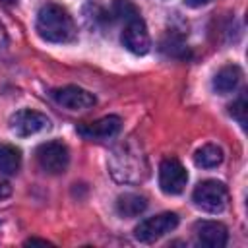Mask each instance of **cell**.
Segmentation results:
<instances>
[{"label":"cell","instance_id":"obj_1","mask_svg":"<svg viewBox=\"0 0 248 248\" xmlns=\"http://www.w3.org/2000/svg\"><path fill=\"white\" fill-rule=\"evenodd\" d=\"M112 16L124 23L122 29V45L132 54H147L151 46V39L147 33V25L140 16V10L128 0H116L112 6Z\"/></svg>","mask_w":248,"mask_h":248},{"label":"cell","instance_id":"obj_2","mask_svg":"<svg viewBox=\"0 0 248 248\" xmlns=\"http://www.w3.org/2000/svg\"><path fill=\"white\" fill-rule=\"evenodd\" d=\"M37 33L48 43H70L76 37V23L66 8L46 2L37 12Z\"/></svg>","mask_w":248,"mask_h":248},{"label":"cell","instance_id":"obj_3","mask_svg":"<svg viewBox=\"0 0 248 248\" xmlns=\"http://www.w3.org/2000/svg\"><path fill=\"white\" fill-rule=\"evenodd\" d=\"M194 203L207 213H221L227 207L229 192L219 180H203L192 192Z\"/></svg>","mask_w":248,"mask_h":248},{"label":"cell","instance_id":"obj_4","mask_svg":"<svg viewBox=\"0 0 248 248\" xmlns=\"http://www.w3.org/2000/svg\"><path fill=\"white\" fill-rule=\"evenodd\" d=\"M39 167L48 174H62L70 163V151L62 141H46L41 143L35 151Z\"/></svg>","mask_w":248,"mask_h":248},{"label":"cell","instance_id":"obj_5","mask_svg":"<svg viewBox=\"0 0 248 248\" xmlns=\"http://www.w3.org/2000/svg\"><path fill=\"white\" fill-rule=\"evenodd\" d=\"M176 225H178V215L170 213V211H165V213H159V215L143 219L134 229V236L140 242H155L161 236H165L167 232L174 231Z\"/></svg>","mask_w":248,"mask_h":248},{"label":"cell","instance_id":"obj_6","mask_svg":"<svg viewBox=\"0 0 248 248\" xmlns=\"http://www.w3.org/2000/svg\"><path fill=\"white\" fill-rule=\"evenodd\" d=\"M10 130L19 138H29L41 132L50 130V118L39 110L21 108L10 118Z\"/></svg>","mask_w":248,"mask_h":248},{"label":"cell","instance_id":"obj_7","mask_svg":"<svg viewBox=\"0 0 248 248\" xmlns=\"http://www.w3.org/2000/svg\"><path fill=\"white\" fill-rule=\"evenodd\" d=\"M188 182V172L182 167V163L174 157L163 159L159 165V186L165 194L176 196L186 188Z\"/></svg>","mask_w":248,"mask_h":248},{"label":"cell","instance_id":"obj_8","mask_svg":"<svg viewBox=\"0 0 248 248\" xmlns=\"http://www.w3.org/2000/svg\"><path fill=\"white\" fill-rule=\"evenodd\" d=\"M50 97L54 99V103H58L60 107H66L70 110H85L97 103L93 93H89L87 89H81L78 85L56 87L50 91Z\"/></svg>","mask_w":248,"mask_h":248},{"label":"cell","instance_id":"obj_9","mask_svg":"<svg viewBox=\"0 0 248 248\" xmlns=\"http://www.w3.org/2000/svg\"><path fill=\"white\" fill-rule=\"evenodd\" d=\"M120 118L110 114V116H103L95 122H89V124H81L78 126V134L85 140H95V141H103V140H108V138H114L118 132H120Z\"/></svg>","mask_w":248,"mask_h":248},{"label":"cell","instance_id":"obj_10","mask_svg":"<svg viewBox=\"0 0 248 248\" xmlns=\"http://www.w3.org/2000/svg\"><path fill=\"white\" fill-rule=\"evenodd\" d=\"M194 232H196L198 242L207 248H223L229 242L227 227L217 221H200L196 223Z\"/></svg>","mask_w":248,"mask_h":248},{"label":"cell","instance_id":"obj_11","mask_svg":"<svg viewBox=\"0 0 248 248\" xmlns=\"http://www.w3.org/2000/svg\"><path fill=\"white\" fill-rule=\"evenodd\" d=\"M242 79V70L236 66V64H227L223 66L215 78H213V89L219 93V95H227V93H232L238 83Z\"/></svg>","mask_w":248,"mask_h":248},{"label":"cell","instance_id":"obj_12","mask_svg":"<svg viewBox=\"0 0 248 248\" xmlns=\"http://www.w3.org/2000/svg\"><path fill=\"white\" fill-rule=\"evenodd\" d=\"M145 207H147V200H145V196H140V194L128 192L116 200V213L126 219L138 217L140 213L145 211Z\"/></svg>","mask_w":248,"mask_h":248},{"label":"cell","instance_id":"obj_13","mask_svg":"<svg viewBox=\"0 0 248 248\" xmlns=\"http://www.w3.org/2000/svg\"><path fill=\"white\" fill-rule=\"evenodd\" d=\"M21 167V151L12 143H0V174L12 176Z\"/></svg>","mask_w":248,"mask_h":248},{"label":"cell","instance_id":"obj_14","mask_svg":"<svg viewBox=\"0 0 248 248\" xmlns=\"http://www.w3.org/2000/svg\"><path fill=\"white\" fill-rule=\"evenodd\" d=\"M194 163L202 169H215L223 163V149L215 143H205L196 151Z\"/></svg>","mask_w":248,"mask_h":248},{"label":"cell","instance_id":"obj_15","mask_svg":"<svg viewBox=\"0 0 248 248\" xmlns=\"http://www.w3.org/2000/svg\"><path fill=\"white\" fill-rule=\"evenodd\" d=\"M229 112H231L232 118H236V122H238L242 128H246V97H244V95H240V97L229 107Z\"/></svg>","mask_w":248,"mask_h":248},{"label":"cell","instance_id":"obj_16","mask_svg":"<svg viewBox=\"0 0 248 248\" xmlns=\"http://www.w3.org/2000/svg\"><path fill=\"white\" fill-rule=\"evenodd\" d=\"M8 45V33H6V27L4 23L0 21V48H4Z\"/></svg>","mask_w":248,"mask_h":248},{"label":"cell","instance_id":"obj_17","mask_svg":"<svg viewBox=\"0 0 248 248\" xmlns=\"http://www.w3.org/2000/svg\"><path fill=\"white\" fill-rule=\"evenodd\" d=\"M184 2H186V6H190V8H200V6L209 4L211 0H184Z\"/></svg>","mask_w":248,"mask_h":248},{"label":"cell","instance_id":"obj_18","mask_svg":"<svg viewBox=\"0 0 248 248\" xmlns=\"http://www.w3.org/2000/svg\"><path fill=\"white\" fill-rule=\"evenodd\" d=\"M6 196H10V186L8 184H0V200L6 198Z\"/></svg>","mask_w":248,"mask_h":248},{"label":"cell","instance_id":"obj_19","mask_svg":"<svg viewBox=\"0 0 248 248\" xmlns=\"http://www.w3.org/2000/svg\"><path fill=\"white\" fill-rule=\"evenodd\" d=\"M25 244H43V246H46L48 242H46V240H37V238H29V240H27Z\"/></svg>","mask_w":248,"mask_h":248},{"label":"cell","instance_id":"obj_20","mask_svg":"<svg viewBox=\"0 0 248 248\" xmlns=\"http://www.w3.org/2000/svg\"><path fill=\"white\" fill-rule=\"evenodd\" d=\"M0 2H4V4H14L16 0H0Z\"/></svg>","mask_w":248,"mask_h":248}]
</instances>
